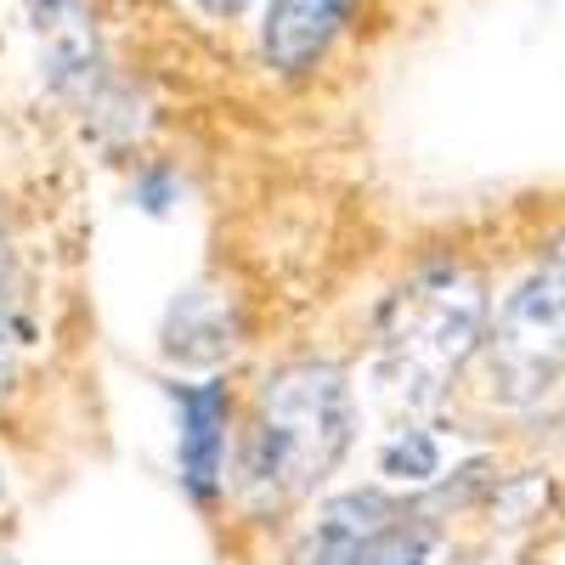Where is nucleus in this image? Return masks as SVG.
<instances>
[{"label":"nucleus","mask_w":565,"mask_h":565,"mask_svg":"<svg viewBox=\"0 0 565 565\" xmlns=\"http://www.w3.org/2000/svg\"><path fill=\"white\" fill-rule=\"evenodd\" d=\"M356 430V402L334 362H289L266 373L249 447H244V476L271 503H289L317 492L334 463L345 458Z\"/></svg>","instance_id":"f257e3e1"},{"label":"nucleus","mask_w":565,"mask_h":565,"mask_svg":"<svg viewBox=\"0 0 565 565\" xmlns=\"http://www.w3.org/2000/svg\"><path fill=\"white\" fill-rule=\"evenodd\" d=\"M487 328V295L469 271L436 266L413 277L391 300L385 328H380V385L396 396L407 413L430 407L447 380L481 351Z\"/></svg>","instance_id":"f03ea898"},{"label":"nucleus","mask_w":565,"mask_h":565,"mask_svg":"<svg viewBox=\"0 0 565 565\" xmlns=\"http://www.w3.org/2000/svg\"><path fill=\"white\" fill-rule=\"evenodd\" d=\"M487 351V396L526 407L565 373V238L543 249V260L503 295L492 328L481 334Z\"/></svg>","instance_id":"7ed1b4c3"},{"label":"nucleus","mask_w":565,"mask_h":565,"mask_svg":"<svg viewBox=\"0 0 565 565\" xmlns=\"http://www.w3.org/2000/svg\"><path fill=\"white\" fill-rule=\"evenodd\" d=\"M441 532L385 492H345L317 509L295 565H430Z\"/></svg>","instance_id":"20e7f679"},{"label":"nucleus","mask_w":565,"mask_h":565,"mask_svg":"<svg viewBox=\"0 0 565 565\" xmlns=\"http://www.w3.org/2000/svg\"><path fill=\"white\" fill-rule=\"evenodd\" d=\"M29 23H34V45H40V68L52 79L57 97L74 103H103V40H97V18L85 0H23Z\"/></svg>","instance_id":"39448f33"},{"label":"nucleus","mask_w":565,"mask_h":565,"mask_svg":"<svg viewBox=\"0 0 565 565\" xmlns=\"http://www.w3.org/2000/svg\"><path fill=\"white\" fill-rule=\"evenodd\" d=\"M226 430H232L226 380L175 385V463H181V492L193 503H215L226 492Z\"/></svg>","instance_id":"423d86ee"},{"label":"nucleus","mask_w":565,"mask_h":565,"mask_svg":"<svg viewBox=\"0 0 565 565\" xmlns=\"http://www.w3.org/2000/svg\"><path fill=\"white\" fill-rule=\"evenodd\" d=\"M362 0H271L266 29H260V52L277 74H311L334 40L356 23Z\"/></svg>","instance_id":"0eeeda50"},{"label":"nucleus","mask_w":565,"mask_h":565,"mask_svg":"<svg viewBox=\"0 0 565 565\" xmlns=\"http://www.w3.org/2000/svg\"><path fill=\"white\" fill-rule=\"evenodd\" d=\"M238 345V306L215 289H193L170 306L164 322V351L181 362H215Z\"/></svg>","instance_id":"6e6552de"},{"label":"nucleus","mask_w":565,"mask_h":565,"mask_svg":"<svg viewBox=\"0 0 565 565\" xmlns=\"http://www.w3.org/2000/svg\"><path fill=\"white\" fill-rule=\"evenodd\" d=\"M441 469V441L430 430H418V424H407V430H396L380 452V476L385 481H402V487H424Z\"/></svg>","instance_id":"1a4fd4ad"},{"label":"nucleus","mask_w":565,"mask_h":565,"mask_svg":"<svg viewBox=\"0 0 565 565\" xmlns=\"http://www.w3.org/2000/svg\"><path fill=\"white\" fill-rule=\"evenodd\" d=\"M12 334H23L18 317H12V271H7V249H0V385L12 380Z\"/></svg>","instance_id":"9d476101"},{"label":"nucleus","mask_w":565,"mask_h":565,"mask_svg":"<svg viewBox=\"0 0 565 565\" xmlns=\"http://www.w3.org/2000/svg\"><path fill=\"white\" fill-rule=\"evenodd\" d=\"M136 199H141V210H148V215H164L170 210V175L164 170H148V175L136 181Z\"/></svg>","instance_id":"9b49d317"},{"label":"nucleus","mask_w":565,"mask_h":565,"mask_svg":"<svg viewBox=\"0 0 565 565\" xmlns=\"http://www.w3.org/2000/svg\"><path fill=\"white\" fill-rule=\"evenodd\" d=\"M193 7H199L204 18L226 23V18H244V7H249V0H193Z\"/></svg>","instance_id":"f8f14e48"}]
</instances>
